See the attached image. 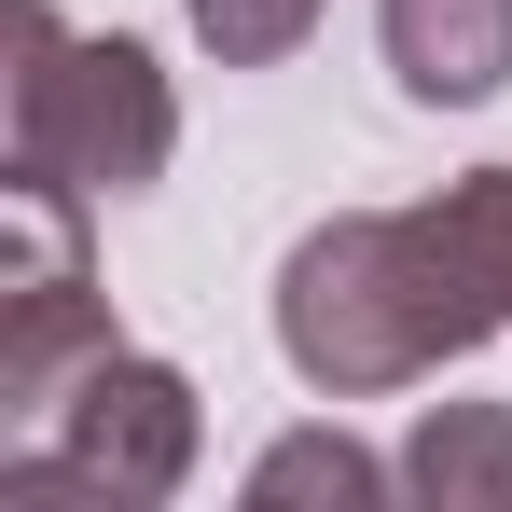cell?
<instances>
[{
  "mask_svg": "<svg viewBox=\"0 0 512 512\" xmlns=\"http://www.w3.org/2000/svg\"><path fill=\"white\" fill-rule=\"evenodd\" d=\"M485 333H512V319L485 305V277L443 236V208H333L277 263V346H291V374L319 402L416 388L443 360H471Z\"/></svg>",
  "mask_w": 512,
  "mask_h": 512,
  "instance_id": "6da1fadb",
  "label": "cell"
},
{
  "mask_svg": "<svg viewBox=\"0 0 512 512\" xmlns=\"http://www.w3.org/2000/svg\"><path fill=\"white\" fill-rule=\"evenodd\" d=\"M0 42H14V180H42V194H84V208H125V194H153L180 153V97L167 70L111 28L84 42L56 0H14L0 14Z\"/></svg>",
  "mask_w": 512,
  "mask_h": 512,
  "instance_id": "7a4b0ae2",
  "label": "cell"
},
{
  "mask_svg": "<svg viewBox=\"0 0 512 512\" xmlns=\"http://www.w3.org/2000/svg\"><path fill=\"white\" fill-rule=\"evenodd\" d=\"M0 485H14V499H125V512L180 499V485H194V374L139 360V346L84 360L70 402H56V443L14 457Z\"/></svg>",
  "mask_w": 512,
  "mask_h": 512,
  "instance_id": "3957f363",
  "label": "cell"
},
{
  "mask_svg": "<svg viewBox=\"0 0 512 512\" xmlns=\"http://www.w3.org/2000/svg\"><path fill=\"white\" fill-rule=\"evenodd\" d=\"M111 305L84 277V194L14 180V263H0V416H56L70 374L111 360Z\"/></svg>",
  "mask_w": 512,
  "mask_h": 512,
  "instance_id": "277c9868",
  "label": "cell"
},
{
  "mask_svg": "<svg viewBox=\"0 0 512 512\" xmlns=\"http://www.w3.org/2000/svg\"><path fill=\"white\" fill-rule=\"evenodd\" d=\"M374 42L416 111H485L512 84V0H374Z\"/></svg>",
  "mask_w": 512,
  "mask_h": 512,
  "instance_id": "5b68a950",
  "label": "cell"
},
{
  "mask_svg": "<svg viewBox=\"0 0 512 512\" xmlns=\"http://www.w3.org/2000/svg\"><path fill=\"white\" fill-rule=\"evenodd\" d=\"M402 499L429 512H512V402H429L402 443Z\"/></svg>",
  "mask_w": 512,
  "mask_h": 512,
  "instance_id": "8992f818",
  "label": "cell"
},
{
  "mask_svg": "<svg viewBox=\"0 0 512 512\" xmlns=\"http://www.w3.org/2000/svg\"><path fill=\"white\" fill-rule=\"evenodd\" d=\"M402 485V457H374V443H346V429H291V443H263L250 457V499L291 512V499H333V512H374Z\"/></svg>",
  "mask_w": 512,
  "mask_h": 512,
  "instance_id": "52a82bcc",
  "label": "cell"
},
{
  "mask_svg": "<svg viewBox=\"0 0 512 512\" xmlns=\"http://www.w3.org/2000/svg\"><path fill=\"white\" fill-rule=\"evenodd\" d=\"M180 14H194V42L222 70H291L319 42V0H180Z\"/></svg>",
  "mask_w": 512,
  "mask_h": 512,
  "instance_id": "ba28073f",
  "label": "cell"
},
{
  "mask_svg": "<svg viewBox=\"0 0 512 512\" xmlns=\"http://www.w3.org/2000/svg\"><path fill=\"white\" fill-rule=\"evenodd\" d=\"M429 208H443V236L471 250V277H485V305L512 319V167H471V180H443Z\"/></svg>",
  "mask_w": 512,
  "mask_h": 512,
  "instance_id": "9c48e42d",
  "label": "cell"
}]
</instances>
